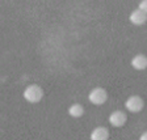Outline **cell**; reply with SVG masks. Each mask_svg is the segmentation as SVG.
Masks as SVG:
<instances>
[{"mask_svg": "<svg viewBox=\"0 0 147 140\" xmlns=\"http://www.w3.org/2000/svg\"><path fill=\"white\" fill-rule=\"evenodd\" d=\"M24 98L28 101V102H30V104H37V102H40L43 97V90L40 85H37V84H32V85H28L26 88L24 89V93H22Z\"/></svg>", "mask_w": 147, "mask_h": 140, "instance_id": "1", "label": "cell"}, {"mask_svg": "<svg viewBox=\"0 0 147 140\" xmlns=\"http://www.w3.org/2000/svg\"><path fill=\"white\" fill-rule=\"evenodd\" d=\"M88 100L93 105H102L108 100V93L102 88H93L88 94Z\"/></svg>", "mask_w": 147, "mask_h": 140, "instance_id": "2", "label": "cell"}, {"mask_svg": "<svg viewBox=\"0 0 147 140\" xmlns=\"http://www.w3.org/2000/svg\"><path fill=\"white\" fill-rule=\"evenodd\" d=\"M143 106H144V102L139 96H130L125 101V107L130 113H139V111H142Z\"/></svg>", "mask_w": 147, "mask_h": 140, "instance_id": "3", "label": "cell"}, {"mask_svg": "<svg viewBox=\"0 0 147 140\" xmlns=\"http://www.w3.org/2000/svg\"><path fill=\"white\" fill-rule=\"evenodd\" d=\"M126 121H127V117L121 110H116L109 115V123L113 127H122L126 123Z\"/></svg>", "mask_w": 147, "mask_h": 140, "instance_id": "4", "label": "cell"}, {"mask_svg": "<svg viewBox=\"0 0 147 140\" xmlns=\"http://www.w3.org/2000/svg\"><path fill=\"white\" fill-rule=\"evenodd\" d=\"M129 20H130V22H131L133 25L141 26V25H143L144 22L147 21V13H144L142 9L137 8V9H134V11L130 13Z\"/></svg>", "mask_w": 147, "mask_h": 140, "instance_id": "5", "label": "cell"}, {"mask_svg": "<svg viewBox=\"0 0 147 140\" xmlns=\"http://www.w3.org/2000/svg\"><path fill=\"white\" fill-rule=\"evenodd\" d=\"M131 67L137 71H143L147 68V56L143 54H137L131 59Z\"/></svg>", "mask_w": 147, "mask_h": 140, "instance_id": "6", "label": "cell"}, {"mask_svg": "<svg viewBox=\"0 0 147 140\" xmlns=\"http://www.w3.org/2000/svg\"><path fill=\"white\" fill-rule=\"evenodd\" d=\"M92 140H107L109 137V132H108L107 127H96L93 131L91 132Z\"/></svg>", "mask_w": 147, "mask_h": 140, "instance_id": "7", "label": "cell"}, {"mask_svg": "<svg viewBox=\"0 0 147 140\" xmlns=\"http://www.w3.org/2000/svg\"><path fill=\"white\" fill-rule=\"evenodd\" d=\"M84 114V107L80 104H74L68 107V115L72 118H80Z\"/></svg>", "mask_w": 147, "mask_h": 140, "instance_id": "8", "label": "cell"}, {"mask_svg": "<svg viewBox=\"0 0 147 140\" xmlns=\"http://www.w3.org/2000/svg\"><path fill=\"white\" fill-rule=\"evenodd\" d=\"M138 8L142 9L144 13H147V0H142L141 3H139V5H138Z\"/></svg>", "mask_w": 147, "mask_h": 140, "instance_id": "9", "label": "cell"}, {"mask_svg": "<svg viewBox=\"0 0 147 140\" xmlns=\"http://www.w3.org/2000/svg\"><path fill=\"white\" fill-rule=\"evenodd\" d=\"M139 139H141V140H147V131L144 132V134H142V135H141V137H139Z\"/></svg>", "mask_w": 147, "mask_h": 140, "instance_id": "10", "label": "cell"}]
</instances>
